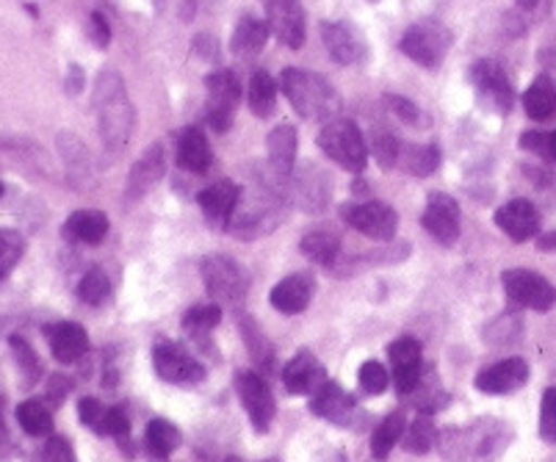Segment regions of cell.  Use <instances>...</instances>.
Returning a JSON list of instances; mask_svg holds the SVG:
<instances>
[{
    "instance_id": "24",
    "label": "cell",
    "mask_w": 556,
    "mask_h": 462,
    "mask_svg": "<svg viewBox=\"0 0 556 462\" xmlns=\"http://www.w3.org/2000/svg\"><path fill=\"white\" fill-rule=\"evenodd\" d=\"M266 150H269V166L280 180L294 175L296 164V130L294 125H277L266 139Z\"/></svg>"
},
{
    "instance_id": "53",
    "label": "cell",
    "mask_w": 556,
    "mask_h": 462,
    "mask_svg": "<svg viewBox=\"0 0 556 462\" xmlns=\"http://www.w3.org/2000/svg\"><path fill=\"white\" fill-rule=\"evenodd\" d=\"M548 161H556V130L548 134Z\"/></svg>"
},
{
    "instance_id": "10",
    "label": "cell",
    "mask_w": 556,
    "mask_h": 462,
    "mask_svg": "<svg viewBox=\"0 0 556 462\" xmlns=\"http://www.w3.org/2000/svg\"><path fill=\"white\" fill-rule=\"evenodd\" d=\"M153 365L155 374L172 385H197L205 379V369L200 365V360L191 358L180 344L161 341L153 349Z\"/></svg>"
},
{
    "instance_id": "7",
    "label": "cell",
    "mask_w": 556,
    "mask_h": 462,
    "mask_svg": "<svg viewBox=\"0 0 556 462\" xmlns=\"http://www.w3.org/2000/svg\"><path fill=\"white\" fill-rule=\"evenodd\" d=\"M205 91H208V125L216 134H227L232 128V111L241 100L239 75L230 70H214L205 78Z\"/></svg>"
},
{
    "instance_id": "32",
    "label": "cell",
    "mask_w": 556,
    "mask_h": 462,
    "mask_svg": "<svg viewBox=\"0 0 556 462\" xmlns=\"http://www.w3.org/2000/svg\"><path fill=\"white\" fill-rule=\"evenodd\" d=\"M302 252H305L313 263L332 266V263L338 261V252H341V241H338L336 233L330 230H311L302 238Z\"/></svg>"
},
{
    "instance_id": "57",
    "label": "cell",
    "mask_w": 556,
    "mask_h": 462,
    "mask_svg": "<svg viewBox=\"0 0 556 462\" xmlns=\"http://www.w3.org/2000/svg\"><path fill=\"white\" fill-rule=\"evenodd\" d=\"M225 462H241V460H236V457H230V460H225Z\"/></svg>"
},
{
    "instance_id": "26",
    "label": "cell",
    "mask_w": 556,
    "mask_h": 462,
    "mask_svg": "<svg viewBox=\"0 0 556 462\" xmlns=\"http://www.w3.org/2000/svg\"><path fill=\"white\" fill-rule=\"evenodd\" d=\"M64 238L73 244H94L103 241L109 236V216L103 211H75L67 222H64Z\"/></svg>"
},
{
    "instance_id": "6",
    "label": "cell",
    "mask_w": 556,
    "mask_h": 462,
    "mask_svg": "<svg viewBox=\"0 0 556 462\" xmlns=\"http://www.w3.org/2000/svg\"><path fill=\"white\" fill-rule=\"evenodd\" d=\"M452 30L441 23H418L402 37V53L421 67H438L448 53Z\"/></svg>"
},
{
    "instance_id": "56",
    "label": "cell",
    "mask_w": 556,
    "mask_h": 462,
    "mask_svg": "<svg viewBox=\"0 0 556 462\" xmlns=\"http://www.w3.org/2000/svg\"><path fill=\"white\" fill-rule=\"evenodd\" d=\"M3 191H7V186H3V180H0V197H3Z\"/></svg>"
},
{
    "instance_id": "13",
    "label": "cell",
    "mask_w": 556,
    "mask_h": 462,
    "mask_svg": "<svg viewBox=\"0 0 556 462\" xmlns=\"http://www.w3.org/2000/svg\"><path fill=\"white\" fill-rule=\"evenodd\" d=\"M388 358L393 365V385L399 394H413L421 385L424 372V358H421V344L416 338H399L388 347Z\"/></svg>"
},
{
    "instance_id": "5",
    "label": "cell",
    "mask_w": 556,
    "mask_h": 462,
    "mask_svg": "<svg viewBox=\"0 0 556 462\" xmlns=\"http://www.w3.org/2000/svg\"><path fill=\"white\" fill-rule=\"evenodd\" d=\"M502 286L507 297L520 308L545 313L556 304V286L548 283L543 274L529 272V269H507L502 274Z\"/></svg>"
},
{
    "instance_id": "4",
    "label": "cell",
    "mask_w": 556,
    "mask_h": 462,
    "mask_svg": "<svg viewBox=\"0 0 556 462\" xmlns=\"http://www.w3.org/2000/svg\"><path fill=\"white\" fill-rule=\"evenodd\" d=\"M202 280L205 288L214 297V304H225V308H239L244 304L247 291H250V280L247 272L232 261V258L216 255L202 263Z\"/></svg>"
},
{
    "instance_id": "34",
    "label": "cell",
    "mask_w": 556,
    "mask_h": 462,
    "mask_svg": "<svg viewBox=\"0 0 556 462\" xmlns=\"http://www.w3.org/2000/svg\"><path fill=\"white\" fill-rule=\"evenodd\" d=\"M277 105V84L269 78V73H255L250 80V109L252 114L266 120L275 114Z\"/></svg>"
},
{
    "instance_id": "37",
    "label": "cell",
    "mask_w": 556,
    "mask_h": 462,
    "mask_svg": "<svg viewBox=\"0 0 556 462\" xmlns=\"http://www.w3.org/2000/svg\"><path fill=\"white\" fill-rule=\"evenodd\" d=\"M222 322L219 304H194L184 316V329L189 335H208Z\"/></svg>"
},
{
    "instance_id": "52",
    "label": "cell",
    "mask_w": 556,
    "mask_h": 462,
    "mask_svg": "<svg viewBox=\"0 0 556 462\" xmlns=\"http://www.w3.org/2000/svg\"><path fill=\"white\" fill-rule=\"evenodd\" d=\"M80 80H84V75H80V70L73 64V67H70V80H67V86H70V91H73V95L80 89Z\"/></svg>"
},
{
    "instance_id": "17",
    "label": "cell",
    "mask_w": 556,
    "mask_h": 462,
    "mask_svg": "<svg viewBox=\"0 0 556 462\" xmlns=\"http://www.w3.org/2000/svg\"><path fill=\"white\" fill-rule=\"evenodd\" d=\"M239 200L241 191L232 180H219L197 195V202H200L205 220L214 227H230V220L232 213H236V208H239Z\"/></svg>"
},
{
    "instance_id": "58",
    "label": "cell",
    "mask_w": 556,
    "mask_h": 462,
    "mask_svg": "<svg viewBox=\"0 0 556 462\" xmlns=\"http://www.w3.org/2000/svg\"><path fill=\"white\" fill-rule=\"evenodd\" d=\"M263 462H277V460H263Z\"/></svg>"
},
{
    "instance_id": "25",
    "label": "cell",
    "mask_w": 556,
    "mask_h": 462,
    "mask_svg": "<svg viewBox=\"0 0 556 462\" xmlns=\"http://www.w3.org/2000/svg\"><path fill=\"white\" fill-rule=\"evenodd\" d=\"M214 164L211 145L200 128H186L178 139V166L191 175H205Z\"/></svg>"
},
{
    "instance_id": "50",
    "label": "cell",
    "mask_w": 556,
    "mask_h": 462,
    "mask_svg": "<svg viewBox=\"0 0 556 462\" xmlns=\"http://www.w3.org/2000/svg\"><path fill=\"white\" fill-rule=\"evenodd\" d=\"M70 390H73V383H70V379H64V377H53V379H50V385H48L50 402H53V404H62L64 399H67Z\"/></svg>"
},
{
    "instance_id": "1",
    "label": "cell",
    "mask_w": 556,
    "mask_h": 462,
    "mask_svg": "<svg viewBox=\"0 0 556 462\" xmlns=\"http://www.w3.org/2000/svg\"><path fill=\"white\" fill-rule=\"evenodd\" d=\"M92 105L103 147L114 155L123 152L136 125V111L128 98V89H125L123 75L114 73V70H103L94 80Z\"/></svg>"
},
{
    "instance_id": "19",
    "label": "cell",
    "mask_w": 556,
    "mask_h": 462,
    "mask_svg": "<svg viewBox=\"0 0 556 462\" xmlns=\"http://www.w3.org/2000/svg\"><path fill=\"white\" fill-rule=\"evenodd\" d=\"M526 379H529V365H526V360L520 358H507L502 360V363L490 365V369H484V372H479V377L473 379V385H477L482 394H509V390H518L520 385H526Z\"/></svg>"
},
{
    "instance_id": "2",
    "label": "cell",
    "mask_w": 556,
    "mask_h": 462,
    "mask_svg": "<svg viewBox=\"0 0 556 462\" xmlns=\"http://www.w3.org/2000/svg\"><path fill=\"white\" fill-rule=\"evenodd\" d=\"M277 86L282 89L288 103L294 105L296 114L305 116V120H321L327 125L341 111V98H338L336 86L316 73L291 67L280 75Z\"/></svg>"
},
{
    "instance_id": "47",
    "label": "cell",
    "mask_w": 556,
    "mask_h": 462,
    "mask_svg": "<svg viewBox=\"0 0 556 462\" xmlns=\"http://www.w3.org/2000/svg\"><path fill=\"white\" fill-rule=\"evenodd\" d=\"M89 37H92V42L98 45V48H109L111 28H109V20H105L100 12H94L92 17H89Z\"/></svg>"
},
{
    "instance_id": "55",
    "label": "cell",
    "mask_w": 556,
    "mask_h": 462,
    "mask_svg": "<svg viewBox=\"0 0 556 462\" xmlns=\"http://www.w3.org/2000/svg\"><path fill=\"white\" fill-rule=\"evenodd\" d=\"M548 61H551V67H554V73H556V50H551Z\"/></svg>"
},
{
    "instance_id": "42",
    "label": "cell",
    "mask_w": 556,
    "mask_h": 462,
    "mask_svg": "<svg viewBox=\"0 0 556 462\" xmlns=\"http://www.w3.org/2000/svg\"><path fill=\"white\" fill-rule=\"evenodd\" d=\"M244 338H247V344H250L252 358H255V363L261 365V369H266V365H271V360H275V354H271L269 341L263 338V333L255 327V322H252V319H244Z\"/></svg>"
},
{
    "instance_id": "36",
    "label": "cell",
    "mask_w": 556,
    "mask_h": 462,
    "mask_svg": "<svg viewBox=\"0 0 556 462\" xmlns=\"http://www.w3.org/2000/svg\"><path fill=\"white\" fill-rule=\"evenodd\" d=\"M23 252H25L23 236H20L17 230L0 227V280L14 272V266L23 261Z\"/></svg>"
},
{
    "instance_id": "35",
    "label": "cell",
    "mask_w": 556,
    "mask_h": 462,
    "mask_svg": "<svg viewBox=\"0 0 556 462\" xmlns=\"http://www.w3.org/2000/svg\"><path fill=\"white\" fill-rule=\"evenodd\" d=\"M434 440H438L434 421L427 419V415H421V419H416L413 424L407 426V429H404L402 444L409 454H427V451L434 446Z\"/></svg>"
},
{
    "instance_id": "33",
    "label": "cell",
    "mask_w": 556,
    "mask_h": 462,
    "mask_svg": "<svg viewBox=\"0 0 556 462\" xmlns=\"http://www.w3.org/2000/svg\"><path fill=\"white\" fill-rule=\"evenodd\" d=\"M17 424L23 426V433H28L31 438H45V435L53 433V415L37 399H28L17 408Z\"/></svg>"
},
{
    "instance_id": "40",
    "label": "cell",
    "mask_w": 556,
    "mask_h": 462,
    "mask_svg": "<svg viewBox=\"0 0 556 462\" xmlns=\"http://www.w3.org/2000/svg\"><path fill=\"white\" fill-rule=\"evenodd\" d=\"M357 379H361V388L371 396L386 394L388 385H391V374H388L386 365L377 363V360H368V363H363Z\"/></svg>"
},
{
    "instance_id": "45",
    "label": "cell",
    "mask_w": 556,
    "mask_h": 462,
    "mask_svg": "<svg viewBox=\"0 0 556 462\" xmlns=\"http://www.w3.org/2000/svg\"><path fill=\"white\" fill-rule=\"evenodd\" d=\"M130 433V419L123 408H109L105 410V421H103V433L100 435H111V438H128Z\"/></svg>"
},
{
    "instance_id": "29",
    "label": "cell",
    "mask_w": 556,
    "mask_h": 462,
    "mask_svg": "<svg viewBox=\"0 0 556 462\" xmlns=\"http://www.w3.org/2000/svg\"><path fill=\"white\" fill-rule=\"evenodd\" d=\"M180 440H184V435H180L178 426L169 424V421L164 419L150 421L148 429H144V449H148L155 460H166L172 451L178 449Z\"/></svg>"
},
{
    "instance_id": "11",
    "label": "cell",
    "mask_w": 556,
    "mask_h": 462,
    "mask_svg": "<svg viewBox=\"0 0 556 462\" xmlns=\"http://www.w3.org/2000/svg\"><path fill=\"white\" fill-rule=\"evenodd\" d=\"M471 80L479 91V100L488 109H493L495 114H507L513 109V84H509L507 73H504L498 61H477L471 67Z\"/></svg>"
},
{
    "instance_id": "49",
    "label": "cell",
    "mask_w": 556,
    "mask_h": 462,
    "mask_svg": "<svg viewBox=\"0 0 556 462\" xmlns=\"http://www.w3.org/2000/svg\"><path fill=\"white\" fill-rule=\"evenodd\" d=\"M520 147L548 159V134H543V130H526V134L520 136Z\"/></svg>"
},
{
    "instance_id": "9",
    "label": "cell",
    "mask_w": 556,
    "mask_h": 462,
    "mask_svg": "<svg viewBox=\"0 0 556 462\" xmlns=\"http://www.w3.org/2000/svg\"><path fill=\"white\" fill-rule=\"evenodd\" d=\"M236 390H239V399L244 404L247 415H250L252 426H255L257 433H266L277 413L269 383L255 372H239L236 374Z\"/></svg>"
},
{
    "instance_id": "21",
    "label": "cell",
    "mask_w": 556,
    "mask_h": 462,
    "mask_svg": "<svg viewBox=\"0 0 556 462\" xmlns=\"http://www.w3.org/2000/svg\"><path fill=\"white\" fill-rule=\"evenodd\" d=\"M45 338H48L50 352H53V358L59 363H75V360H80L89 352V335L75 322L50 324L45 329Z\"/></svg>"
},
{
    "instance_id": "43",
    "label": "cell",
    "mask_w": 556,
    "mask_h": 462,
    "mask_svg": "<svg viewBox=\"0 0 556 462\" xmlns=\"http://www.w3.org/2000/svg\"><path fill=\"white\" fill-rule=\"evenodd\" d=\"M540 438L556 444V388H548L540 402Z\"/></svg>"
},
{
    "instance_id": "3",
    "label": "cell",
    "mask_w": 556,
    "mask_h": 462,
    "mask_svg": "<svg viewBox=\"0 0 556 462\" xmlns=\"http://www.w3.org/2000/svg\"><path fill=\"white\" fill-rule=\"evenodd\" d=\"M318 147L336 161L338 166L349 172H363L368 164V145L363 139V130L352 120L327 122L318 134Z\"/></svg>"
},
{
    "instance_id": "54",
    "label": "cell",
    "mask_w": 556,
    "mask_h": 462,
    "mask_svg": "<svg viewBox=\"0 0 556 462\" xmlns=\"http://www.w3.org/2000/svg\"><path fill=\"white\" fill-rule=\"evenodd\" d=\"M515 3H518V7H523V9H534V7H538V0H515Z\"/></svg>"
},
{
    "instance_id": "14",
    "label": "cell",
    "mask_w": 556,
    "mask_h": 462,
    "mask_svg": "<svg viewBox=\"0 0 556 462\" xmlns=\"http://www.w3.org/2000/svg\"><path fill=\"white\" fill-rule=\"evenodd\" d=\"M266 23L271 34L291 50H300L305 42V12L296 0H269Z\"/></svg>"
},
{
    "instance_id": "22",
    "label": "cell",
    "mask_w": 556,
    "mask_h": 462,
    "mask_svg": "<svg viewBox=\"0 0 556 462\" xmlns=\"http://www.w3.org/2000/svg\"><path fill=\"white\" fill-rule=\"evenodd\" d=\"M313 294H316V283H313L311 274H291V277H286V280L271 288L269 299L277 311L286 313V316H294V313H302L311 304Z\"/></svg>"
},
{
    "instance_id": "15",
    "label": "cell",
    "mask_w": 556,
    "mask_h": 462,
    "mask_svg": "<svg viewBox=\"0 0 556 462\" xmlns=\"http://www.w3.org/2000/svg\"><path fill=\"white\" fill-rule=\"evenodd\" d=\"M424 227L429 236L441 244H454L459 238V205L448 195H429L427 211H424Z\"/></svg>"
},
{
    "instance_id": "18",
    "label": "cell",
    "mask_w": 556,
    "mask_h": 462,
    "mask_svg": "<svg viewBox=\"0 0 556 462\" xmlns=\"http://www.w3.org/2000/svg\"><path fill=\"white\" fill-rule=\"evenodd\" d=\"M495 225L513 241H529L540 233V211L529 200H509L495 211Z\"/></svg>"
},
{
    "instance_id": "48",
    "label": "cell",
    "mask_w": 556,
    "mask_h": 462,
    "mask_svg": "<svg viewBox=\"0 0 556 462\" xmlns=\"http://www.w3.org/2000/svg\"><path fill=\"white\" fill-rule=\"evenodd\" d=\"M386 103L391 105L393 114H396L402 122H407V125H413V122L418 120V105L416 103H409V100L399 98V95H388Z\"/></svg>"
},
{
    "instance_id": "59",
    "label": "cell",
    "mask_w": 556,
    "mask_h": 462,
    "mask_svg": "<svg viewBox=\"0 0 556 462\" xmlns=\"http://www.w3.org/2000/svg\"><path fill=\"white\" fill-rule=\"evenodd\" d=\"M374 3H377V0H374Z\"/></svg>"
},
{
    "instance_id": "20",
    "label": "cell",
    "mask_w": 556,
    "mask_h": 462,
    "mask_svg": "<svg viewBox=\"0 0 556 462\" xmlns=\"http://www.w3.org/2000/svg\"><path fill=\"white\" fill-rule=\"evenodd\" d=\"M311 410L318 415V419L332 421L338 426H349L357 413L355 399L346 394L338 383H327L313 394Z\"/></svg>"
},
{
    "instance_id": "16",
    "label": "cell",
    "mask_w": 556,
    "mask_h": 462,
    "mask_svg": "<svg viewBox=\"0 0 556 462\" xmlns=\"http://www.w3.org/2000/svg\"><path fill=\"white\" fill-rule=\"evenodd\" d=\"M282 385L288 388V394H316L321 385H327V372L325 365L318 363V358L307 349H302L296 358H291L282 369Z\"/></svg>"
},
{
    "instance_id": "44",
    "label": "cell",
    "mask_w": 556,
    "mask_h": 462,
    "mask_svg": "<svg viewBox=\"0 0 556 462\" xmlns=\"http://www.w3.org/2000/svg\"><path fill=\"white\" fill-rule=\"evenodd\" d=\"M78 415H80V424L89 426V429H94V433H103V421H105V408L98 402V399H92V396H86V399H80L78 402Z\"/></svg>"
},
{
    "instance_id": "39",
    "label": "cell",
    "mask_w": 556,
    "mask_h": 462,
    "mask_svg": "<svg viewBox=\"0 0 556 462\" xmlns=\"http://www.w3.org/2000/svg\"><path fill=\"white\" fill-rule=\"evenodd\" d=\"M9 347H12L14 360H17V369L25 374V383L31 385L34 379L39 377V372H42L37 354H34V349L28 347L25 338H20V335H12V338H9Z\"/></svg>"
},
{
    "instance_id": "31",
    "label": "cell",
    "mask_w": 556,
    "mask_h": 462,
    "mask_svg": "<svg viewBox=\"0 0 556 462\" xmlns=\"http://www.w3.org/2000/svg\"><path fill=\"white\" fill-rule=\"evenodd\" d=\"M404 429H407V421H404L402 413L386 415L382 424L374 429L371 444H368L371 446V454L377 457V460H386V457L393 451V446L404 438Z\"/></svg>"
},
{
    "instance_id": "23",
    "label": "cell",
    "mask_w": 556,
    "mask_h": 462,
    "mask_svg": "<svg viewBox=\"0 0 556 462\" xmlns=\"http://www.w3.org/2000/svg\"><path fill=\"white\" fill-rule=\"evenodd\" d=\"M164 166H166V159H164V150H161V145L148 147V150L141 152V159L134 164V170H130L125 195H128L130 200H141V197L148 195L155 183L161 180V175H164Z\"/></svg>"
},
{
    "instance_id": "38",
    "label": "cell",
    "mask_w": 556,
    "mask_h": 462,
    "mask_svg": "<svg viewBox=\"0 0 556 462\" xmlns=\"http://www.w3.org/2000/svg\"><path fill=\"white\" fill-rule=\"evenodd\" d=\"M111 294V283L105 277L103 269H92V272L84 274V280L78 286V297L84 299L86 304H100Z\"/></svg>"
},
{
    "instance_id": "30",
    "label": "cell",
    "mask_w": 556,
    "mask_h": 462,
    "mask_svg": "<svg viewBox=\"0 0 556 462\" xmlns=\"http://www.w3.org/2000/svg\"><path fill=\"white\" fill-rule=\"evenodd\" d=\"M407 175H416V177H429L438 166H441V150L438 147H404L399 152V164Z\"/></svg>"
},
{
    "instance_id": "41",
    "label": "cell",
    "mask_w": 556,
    "mask_h": 462,
    "mask_svg": "<svg viewBox=\"0 0 556 462\" xmlns=\"http://www.w3.org/2000/svg\"><path fill=\"white\" fill-rule=\"evenodd\" d=\"M371 152H374V159H377L379 164L386 166V170H391V166L399 164V152H402V145H399V139L393 134L379 130V134L374 136Z\"/></svg>"
},
{
    "instance_id": "46",
    "label": "cell",
    "mask_w": 556,
    "mask_h": 462,
    "mask_svg": "<svg viewBox=\"0 0 556 462\" xmlns=\"http://www.w3.org/2000/svg\"><path fill=\"white\" fill-rule=\"evenodd\" d=\"M42 462H78V460H75L73 444H70L67 438H62V435H53V438L45 444Z\"/></svg>"
},
{
    "instance_id": "28",
    "label": "cell",
    "mask_w": 556,
    "mask_h": 462,
    "mask_svg": "<svg viewBox=\"0 0 556 462\" xmlns=\"http://www.w3.org/2000/svg\"><path fill=\"white\" fill-rule=\"evenodd\" d=\"M269 23L266 20H257V17H241L239 25H236V30H232V53L239 55H257L263 48H266V42H269Z\"/></svg>"
},
{
    "instance_id": "27",
    "label": "cell",
    "mask_w": 556,
    "mask_h": 462,
    "mask_svg": "<svg viewBox=\"0 0 556 462\" xmlns=\"http://www.w3.org/2000/svg\"><path fill=\"white\" fill-rule=\"evenodd\" d=\"M523 111L529 120L548 122L556 116V84L548 75H538L523 95Z\"/></svg>"
},
{
    "instance_id": "8",
    "label": "cell",
    "mask_w": 556,
    "mask_h": 462,
    "mask_svg": "<svg viewBox=\"0 0 556 462\" xmlns=\"http://www.w3.org/2000/svg\"><path fill=\"white\" fill-rule=\"evenodd\" d=\"M341 216L349 227H355L371 241H391L399 230V216L386 202H357V205H343Z\"/></svg>"
},
{
    "instance_id": "12",
    "label": "cell",
    "mask_w": 556,
    "mask_h": 462,
    "mask_svg": "<svg viewBox=\"0 0 556 462\" xmlns=\"http://www.w3.org/2000/svg\"><path fill=\"white\" fill-rule=\"evenodd\" d=\"M321 39H325V48L338 64H361L366 61L368 48L366 37L357 25L346 23V20H336V23L321 25Z\"/></svg>"
},
{
    "instance_id": "51",
    "label": "cell",
    "mask_w": 556,
    "mask_h": 462,
    "mask_svg": "<svg viewBox=\"0 0 556 462\" xmlns=\"http://www.w3.org/2000/svg\"><path fill=\"white\" fill-rule=\"evenodd\" d=\"M538 247L543 252H556V230H551V233H545V236H540Z\"/></svg>"
}]
</instances>
